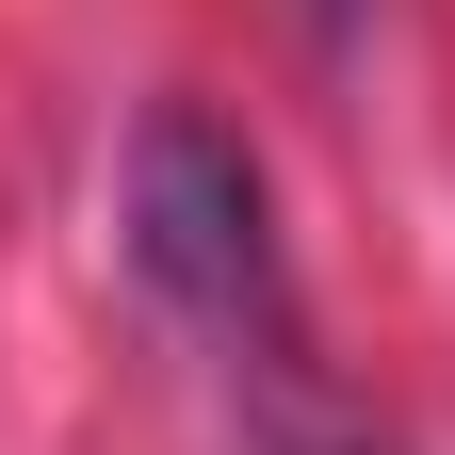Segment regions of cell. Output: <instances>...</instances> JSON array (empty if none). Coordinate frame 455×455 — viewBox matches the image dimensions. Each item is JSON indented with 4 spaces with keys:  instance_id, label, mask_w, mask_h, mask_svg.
Masks as SVG:
<instances>
[{
    "instance_id": "cell-1",
    "label": "cell",
    "mask_w": 455,
    "mask_h": 455,
    "mask_svg": "<svg viewBox=\"0 0 455 455\" xmlns=\"http://www.w3.org/2000/svg\"><path fill=\"white\" fill-rule=\"evenodd\" d=\"M131 276L163 309H196L212 341H293V260H276L260 147L196 98H147V131H131Z\"/></svg>"
},
{
    "instance_id": "cell-2",
    "label": "cell",
    "mask_w": 455,
    "mask_h": 455,
    "mask_svg": "<svg viewBox=\"0 0 455 455\" xmlns=\"http://www.w3.org/2000/svg\"><path fill=\"white\" fill-rule=\"evenodd\" d=\"M309 33H358V0H309Z\"/></svg>"
}]
</instances>
